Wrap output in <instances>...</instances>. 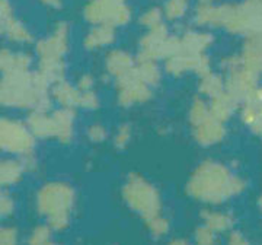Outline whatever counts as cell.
I'll list each match as a JSON object with an SVG mask.
<instances>
[{
    "label": "cell",
    "instance_id": "30bf717a",
    "mask_svg": "<svg viewBox=\"0 0 262 245\" xmlns=\"http://www.w3.org/2000/svg\"><path fill=\"white\" fill-rule=\"evenodd\" d=\"M233 34H256L262 29V3L258 0H246L234 5L233 13L225 27Z\"/></svg>",
    "mask_w": 262,
    "mask_h": 245
},
{
    "label": "cell",
    "instance_id": "5bb4252c",
    "mask_svg": "<svg viewBox=\"0 0 262 245\" xmlns=\"http://www.w3.org/2000/svg\"><path fill=\"white\" fill-rule=\"evenodd\" d=\"M136 63L137 60L124 50H113L105 57V69L115 80L133 75L136 72Z\"/></svg>",
    "mask_w": 262,
    "mask_h": 245
},
{
    "label": "cell",
    "instance_id": "44dd1931",
    "mask_svg": "<svg viewBox=\"0 0 262 245\" xmlns=\"http://www.w3.org/2000/svg\"><path fill=\"white\" fill-rule=\"evenodd\" d=\"M115 39V28L111 25H95L83 38L86 50H98L113 44Z\"/></svg>",
    "mask_w": 262,
    "mask_h": 245
},
{
    "label": "cell",
    "instance_id": "9c48e42d",
    "mask_svg": "<svg viewBox=\"0 0 262 245\" xmlns=\"http://www.w3.org/2000/svg\"><path fill=\"white\" fill-rule=\"evenodd\" d=\"M181 51L179 37H172L168 34L166 27L162 24L147 31L140 39L139 57H146L151 60H166Z\"/></svg>",
    "mask_w": 262,
    "mask_h": 245
},
{
    "label": "cell",
    "instance_id": "d6a6232c",
    "mask_svg": "<svg viewBox=\"0 0 262 245\" xmlns=\"http://www.w3.org/2000/svg\"><path fill=\"white\" fill-rule=\"evenodd\" d=\"M144 222H146V227H147V229H149L153 235L162 236V235H165V234H168V231H169L168 219L162 217L160 215L149 217V219H146Z\"/></svg>",
    "mask_w": 262,
    "mask_h": 245
},
{
    "label": "cell",
    "instance_id": "6da1fadb",
    "mask_svg": "<svg viewBox=\"0 0 262 245\" xmlns=\"http://www.w3.org/2000/svg\"><path fill=\"white\" fill-rule=\"evenodd\" d=\"M245 181L233 175L223 164L206 160L191 174L187 193L192 198L207 205H220L245 190Z\"/></svg>",
    "mask_w": 262,
    "mask_h": 245
},
{
    "label": "cell",
    "instance_id": "f546056e",
    "mask_svg": "<svg viewBox=\"0 0 262 245\" xmlns=\"http://www.w3.org/2000/svg\"><path fill=\"white\" fill-rule=\"evenodd\" d=\"M188 10V0H166L163 6V16L168 21H178L184 18Z\"/></svg>",
    "mask_w": 262,
    "mask_h": 245
},
{
    "label": "cell",
    "instance_id": "ffe728a7",
    "mask_svg": "<svg viewBox=\"0 0 262 245\" xmlns=\"http://www.w3.org/2000/svg\"><path fill=\"white\" fill-rule=\"evenodd\" d=\"M54 124H56V137L61 143H70L73 139V129H75V113L70 108H60L53 113Z\"/></svg>",
    "mask_w": 262,
    "mask_h": 245
},
{
    "label": "cell",
    "instance_id": "8992f818",
    "mask_svg": "<svg viewBox=\"0 0 262 245\" xmlns=\"http://www.w3.org/2000/svg\"><path fill=\"white\" fill-rule=\"evenodd\" d=\"M222 67L226 72V92L233 95L239 103H244L256 88H259V75L248 70L244 66L241 56L223 58Z\"/></svg>",
    "mask_w": 262,
    "mask_h": 245
},
{
    "label": "cell",
    "instance_id": "cb8c5ba5",
    "mask_svg": "<svg viewBox=\"0 0 262 245\" xmlns=\"http://www.w3.org/2000/svg\"><path fill=\"white\" fill-rule=\"evenodd\" d=\"M136 75L149 86L158 85L160 82V77H162V73H160V69L158 66V63H156V60L146 58V57H137Z\"/></svg>",
    "mask_w": 262,
    "mask_h": 245
},
{
    "label": "cell",
    "instance_id": "f35d334b",
    "mask_svg": "<svg viewBox=\"0 0 262 245\" xmlns=\"http://www.w3.org/2000/svg\"><path fill=\"white\" fill-rule=\"evenodd\" d=\"M13 209H15L13 198L10 197L8 193H2V197H0V212H2V216H10L13 213Z\"/></svg>",
    "mask_w": 262,
    "mask_h": 245
},
{
    "label": "cell",
    "instance_id": "52a82bcc",
    "mask_svg": "<svg viewBox=\"0 0 262 245\" xmlns=\"http://www.w3.org/2000/svg\"><path fill=\"white\" fill-rule=\"evenodd\" d=\"M83 18L92 25L122 27L131 19L130 6L125 0H89L83 9Z\"/></svg>",
    "mask_w": 262,
    "mask_h": 245
},
{
    "label": "cell",
    "instance_id": "e0dca14e",
    "mask_svg": "<svg viewBox=\"0 0 262 245\" xmlns=\"http://www.w3.org/2000/svg\"><path fill=\"white\" fill-rule=\"evenodd\" d=\"M29 130L38 139L56 137V124L53 114L47 111H31L27 120Z\"/></svg>",
    "mask_w": 262,
    "mask_h": 245
},
{
    "label": "cell",
    "instance_id": "1f68e13d",
    "mask_svg": "<svg viewBox=\"0 0 262 245\" xmlns=\"http://www.w3.org/2000/svg\"><path fill=\"white\" fill-rule=\"evenodd\" d=\"M162 19H163V12L162 10L158 9V8H150L140 16V24L144 28L151 29L155 27L162 25L163 24Z\"/></svg>",
    "mask_w": 262,
    "mask_h": 245
},
{
    "label": "cell",
    "instance_id": "d590c367",
    "mask_svg": "<svg viewBox=\"0 0 262 245\" xmlns=\"http://www.w3.org/2000/svg\"><path fill=\"white\" fill-rule=\"evenodd\" d=\"M131 139V127L128 124H122L118 127V130L115 133V137H114V143L117 148H124L127 146V143L130 141Z\"/></svg>",
    "mask_w": 262,
    "mask_h": 245
},
{
    "label": "cell",
    "instance_id": "ba28073f",
    "mask_svg": "<svg viewBox=\"0 0 262 245\" xmlns=\"http://www.w3.org/2000/svg\"><path fill=\"white\" fill-rule=\"evenodd\" d=\"M35 136L29 130L28 124L15 118H2L0 122V146L8 153L27 158L34 153Z\"/></svg>",
    "mask_w": 262,
    "mask_h": 245
},
{
    "label": "cell",
    "instance_id": "d4e9b609",
    "mask_svg": "<svg viewBox=\"0 0 262 245\" xmlns=\"http://www.w3.org/2000/svg\"><path fill=\"white\" fill-rule=\"evenodd\" d=\"M2 34H5L12 43H18V44L32 41V35L29 29L15 16L2 21Z\"/></svg>",
    "mask_w": 262,
    "mask_h": 245
},
{
    "label": "cell",
    "instance_id": "ab89813d",
    "mask_svg": "<svg viewBox=\"0 0 262 245\" xmlns=\"http://www.w3.org/2000/svg\"><path fill=\"white\" fill-rule=\"evenodd\" d=\"M92 86H94V77H92V75L84 73V75H82L79 77V80H77V88H79L80 91H91Z\"/></svg>",
    "mask_w": 262,
    "mask_h": 245
},
{
    "label": "cell",
    "instance_id": "f1b7e54d",
    "mask_svg": "<svg viewBox=\"0 0 262 245\" xmlns=\"http://www.w3.org/2000/svg\"><path fill=\"white\" fill-rule=\"evenodd\" d=\"M208 117H211L210 107L201 98H195L191 104V108H189V122L195 127L203 121H206Z\"/></svg>",
    "mask_w": 262,
    "mask_h": 245
},
{
    "label": "cell",
    "instance_id": "5b68a950",
    "mask_svg": "<svg viewBox=\"0 0 262 245\" xmlns=\"http://www.w3.org/2000/svg\"><path fill=\"white\" fill-rule=\"evenodd\" d=\"M122 197L131 210L139 213L144 220L160 215L162 201L159 191L139 174H131L122 187Z\"/></svg>",
    "mask_w": 262,
    "mask_h": 245
},
{
    "label": "cell",
    "instance_id": "60d3db41",
    "mask_svg": "<svg viewBox=\"0 0 262 245\" xmlns=\"http://www.w3.org/2000/svg\"><path fill=\"white\" fill-rule=\"evenodd\" d=\"M227 245H249V242H248V239L241 232H233L229 236Z\"/></svg>",
    "mask_w": 262,
    "mask_h": 245
},
{
    "label": "cell",
    "instance_id": "4316f807",
    "mask_svg": "<svg viewBox=\"0 0 262 245\" xmlns=\"http://www.w3.org/2000/svg\"><path fill=\"white\" fill-rule=\"evenodd\" d=\"M201 94L207 95L210 99L219 96L220 94H223L226 91L225 80L222 79V76L215 75L213 72H210L208 75L203 76L200 80V86H198Z\"/></svg>",
    "mask_w": 262,
    "mask_h": 245
},
{
    "label": "cell",
    "instance_id": "d6986e66",
    "mask_svg": "<svg viewBox=\"0 0 262 245\" xmlns=\"http://www.w3.org/2000/svg\"><path fill=\"white\" fill-rule=\"evenodd\" d=\"M51 95L63 108L73 110V108L79 107V104H80L82 91L79 88L72 86L69 82H66L64 79H61V80H58L56 84H53Z\"/></svg>",
    "mask_w": 262,
    "mask_h": 245
},
{
    "label": "cell",
    "instance_id": "83f0119b",
    "mask_svg": "<svg viewBox=\"0 0 262 245\" xmlns=\"http://www.w3.org/2000/svg\"><path fill=\"white\" fill-rule=\"evenodd\" d=\"M203 219L207 227L211 228L214 232H225L233 225V217L223 212H214V210H206L203 212Z\"/></svg>",
    "mask_w": 262,
    "mask_h": 245
},
{
    "label": "cell",
    "instance_id": "2e32d148",
    "mask_svg": "<svg viewBox=\"0 0 262 245\" xmlns=\"http://www.w3.org/2000/svg\"><path fill=\"white\" fill-rule=\"evenodd\" d=\"M241 60L244 66L256 75L262 73V35H251L245 41Z\"/></svg>",
    "mask_w": 262,
    "mask_h": 245
},
{
    "label": "cell",
    "instance_id": "277c9868",
    "mask_svg": "<svg viewBox=\"0 0 262 245\" xmlns=\"http://www.w3.org/2000/svg\"><path fill=\"white\" fill-rule=\"evenodd\" d=\"M69 48V27L64 22L57 24L48 37L39 39L35 46L38 58V73L46 77L50 84L63 79L64 63L63 57Z\"/></svg>",
    "mask_w": 262,
    "mask_h": 245
},
{
    "label": "cell",
    "instance_id": "7402d4cb",
    "mask_svg": "<svg viewBox=\"0 0 262 245\" xmlns=\"http://www.w3.org/2000/svg\"><path fill=\"white\" fill-rule=\"evenodd\" d=\"M239 104V101L234 98L233 95H230L229 92H223L219 96L211 98L210 101V114L211 117H214L215 120H220V121L225 122L226 120L230 118V115L233 114L236 110V107Z\"/></svg>",
    "mask_w": 262,
    "mask_h": 245
},
{
    "label": "cell",
    "instance_id": "836d02e7",
    "mask_svg": "<svg viewBox=\"0 0 262 245\" xmlns=\"http://www.w3.org/2000/svg\"><path fill=\"white\" fill-rule=\"evenodd\" d=\"M195 244L196 245H214L215 244V232L208 228L204 227L196 228L195 231Z\"/></svg>",
    "mask_w": 262,
    "mask_h": 245
},
{
    "label": "cell",
    "instance_id": "4fadbf2b",
    "mask_svg": "<svg viewBox=\"0 0 262 245\" xmlns=\"http://www.w3.org/2000/svg\"><path fill=\"white\" fill-rule=\"evenodd\" d=\"M241 117L251 132L262 136V88H256L242 103Z\"/></svg>",
    "mask_w": 262,
    "mask_h": 245
},
{
    "label": "cell",
    "instance_id": "8fae6325",
    "mask_svg": "<svg viewBox=\"0 0 262 245\" xmlns=\"http://www.w3.org/2000/svg\"><path fill=\"white\" fill-rule=\"evenodd\" d=\"M115 84H117L118 104L122 107L141 104L151 98L150 86L146 85L140 77L136 75V72L133 75L115 80Z\"/></svg>",
    "mask_w": 262,
    "mask_h": 245
},
{
    "label": "cell",
    "instance_id": "4dcf8cb0",
    "mask_svg": "<svg viewBox=\"0 0 262 245\" xmlns=\"http://www.w3.org/2000/svg\"><path fill=\"white\" fill-rule=\"evenodd\" d=\"M28 245H54L51 239V228L47 225H39L29 235Z\"/></svg>",
    "mask_w": 262,
    "mask_h": 245
},
{
    "label": "cell",
    "instance_id": "7c38bea8",
    "mask_svg": "<svg viewBox=\"0 0 262 245\" xmlns=\"http://www.w3.org/2000/svg\"><path fill=\"white\" fill-rule=\"evenodd\" d=\"M165 69L172 76H181L191 70L200 77H203L211 72L210 62L206 54H187V53H178L166 58Z\"/></svg>",
    "mask_w": 262,
    "mask_h": 245
},
{
    "label": "cell",
    "instance_id": "ee69618b",
    "mask_svg": "<svg viewBox=\"0 0 262 245\" xmlns=\"http://www.w3.org/2000/svg\"><path fill=\"white\" fill-rule=\"evenodd\" d=\"M258 208L261 209V212H262V194L258 197Z\"/></svg>",
    "mask_w": 262,
    "mask_h": 245
},
{
    "label": "cell",
    "instance_id": "e575fe53",
    "mask_svg": "<svg viewBox=\"0 0 262 245\" xmlns=\"http://www.w3.org/2000/svg\"><path fill=\"white\" fill-rule=\"evenodd\" d=\"M80 108L84 110H96L99 107V98L94 91H82L80 95Z\"/></svg>",
    "mask_w": 262,
    "mask_h": 245
},
{
    "label": "cell",
    "instance_id": "74e56055",
    "mask_svg": "<svg viewBox=\"0 0 262 245\" xmlns=\"http://www.w3.org/2000/svg\"><path fill=\"white\" fill-rule=\"evenodd\" d=\"M88 137H89V140L95 141V143L103 141L106 139V129L101 124H94L88 129Z\"/></svg>",
    "mask_w": 262,
    "mask_h": 245
},
{
    "label": "cell",
    "instance_id": "b9f144b4",
    "mask_svg": "<svg viewBox=\"0 0 262 245\" xmlns=\"http://www.w3.org/2000/svg\"><path fill=\"white\" fill-rule=\"evenodd\" d=\"M41 3L42 5H46L48 8H54V9H58V8H61V0H41Z\"/></svg>",
    "mask_w": 262,
    "mask_h": 245
},
{
    "label": "cell",
    "instance_id": "603a6c76",
    "mask_svg": "<svg viewBox=\"0 0 262 245\" xmlns=\"http://www.w3.org/2000/svg\"><path fill=\"white\" fill-rule=\"evenodd\" d=\"M31 66V56L27 53H12L8 48L2 50L0 54V69L2 73L12 72H27Z\"/></svg>",
    "mask_w": 262,
    "mask_h": 245
},
{
    "label": "cell",
    "instance_id": "3957f363",
    "mask_svg": "<svg viewBox=\"0 0 262 245\" xmlns=\"http://www.w3.org/2000/svg\"><path fill=\"white\" fill-rule=\"evenodd\" d=\"M75 206V190L67 182L53 181L38 190L37 209L47 219L48 227L56 231L67 228Z\"/></svg>",
    "mask_w": 262,
    "mask_h": 245
},
{
    "label": "cell",
    "instance_id": "7a4b0ae2",
    "mask_svg": "<svg viewBox=\"0 0 262 245\" xmlns=\"http://www.w3.org/2000/svg\"><path fill=\"white\" fill-rule=\"evenodd\" d=\"M50 82L38 72L3 73L0 84V103L9 108H29L31 111H48Z\"/></svg>",
    "mask_w": 262,
    "mask_h": 245
},
{
    "label": "cell",
    "instance_id": "484cf974",
    "mask_svg": "<svg viewBox=\"0 0 262 245\" xmlns=\"http://www.w3.org/2000/svg\"><path fill=\"white\" fill-rule=\"evenodd\" d=\"M25 165L22 160L3 159L0 164V182L2 187H9L16 184L22 178Z\"/></svg>",
    "mask_w": 262,
    "mask_h": 245
},
{
    "label": "cell",
    "instance_id": "8d00e7d4",
    "mask_svg": "<svg viewBox=\"0 0 262 245\" xmlns=\"http://www.w3.org/2000/svg\"><path fill=\"white\" fill-rule=\"evenodd\" d=\"M0 245H18V231L10 227L2 228Z\"/></svg>",
    "mask_w": 262,
    "mask_h": 245
},
{
    "label": "cell",
    "instance_id": "ac0fdd59",
    "mask_svg": "<svg viewBox=\"0 0 262 245\" xmlns=\"http://www.w3.org/2000/svg\"><path fill=\"white\" fill-rule=\"evenodd\" d=\"M181 39V51L187 54H204L207 48L213 44V35L204 31H188Z\"/></svg>",
    "mask_w": 262,
    "mask_h": 245
},
{
    "label": "cell",
    "instance_id": "7bdbcfd3",
    "mask_svg": "<svg viewBox=\"0 0 262 245\" xmlns=\"http://www.w3.org/2000/svg\"><path fill=\"white\" fill-rule=\"evenodd\" d=\"M169 245H189L185 239H173Z\"/></svg>",
    "mask_w": 262,
    "mask_h": 245
},
{
    "label": "cell",
    "instance_id": "9a60e30c",
    "mask_svg": "<svg viewBox=\"0 0 262 245\" xmlns=\"http://www.w3.org/2000/svg\"><path fill=\"white\" fill-rule=\"evenodd\" d=\"M226 134L225 122L208 117L206 121L194 127V137L201 146H211L223 140Z\"/></svg>",
    "mask_w": 262,
    "mask_h": 245
}]
</instances>
